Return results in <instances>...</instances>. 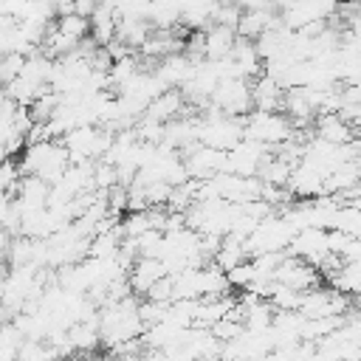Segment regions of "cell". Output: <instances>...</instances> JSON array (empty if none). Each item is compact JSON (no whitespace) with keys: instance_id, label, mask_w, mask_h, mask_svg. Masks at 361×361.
<instances>
[{"instance_id":"obj_1","label":"cell","mask_w":361,"mask_h":361,"mask_svg":"<svg viewBox=\"0 0 361 361\" xmlns=\"http://www.w3.org/2000/svg\"><path fill=\"white\" fill-rule=\"evenodd\" d=\"M243 118H245V138L262 141L268 147L285 144L288 138H293V130H296L285 110H259V107H254Z\"/></svg>"},{"instance_id":"obj_2","label":"cell","mask_w":361,"mask_h":361,"mask_svg":"<svg viewBox=\"0 0 361 361\" xmlns=\"http://www.w3.org/2000/svg\"><path fill=\"white\" fill-rule=\"evenodd\" d=\"M169 271H166V265H164V259L161 257H138L135 262H133V268H130V285H133V290L135 293H147L161 276H166Z\"/></svg>"},{"instance_id":"obj_3","label":"cell","mask_w":361,"mask_h":361,"mask_svg":"<svg viewBox=\"0 0 361 361\" xmlns=\"http://www.w3.org/2000/svg\"><path fill=\"white\" fill-rule=\"evenodd\" d=\"M237 39H240V34H237L234 25L212 23L206 28V59H226V56H231Z\"/></svg>"},{"instance_id":"obj_4","label":"cell","mask_w":361,"mask_h":361,"mask_svg":"<svg viewBox=\"0 0 361 361\" xmlns=\"http://www.w3.org/2000/svg\"><path fill=\"white\" fill-rule=\"evenodd\" d=\"M251 93H254V107H259V110H282L285 87L274 76L262 73V76L251 79Z\"/></svg>"},{"instance_id":"obj_5","label":"cell","mask_w":361,"mask_h":361,"mask_svg":"<svg viewBox=\"0 0 361 361\" xmlns=\"http://www.w3.org/2000/svg\"><path fill=\"white\" fill-rule=\"evenodd\" d=\"M48 3H54V6H56V0H48Z\"/></svg>"}]
</instances>
